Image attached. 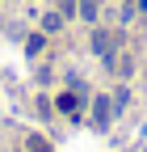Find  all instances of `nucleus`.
Here are the masks:
<instances>
[{
    "instance_id": "7ed1b4c3",
    "label": "nucleus",
    "mask_w": 147,
    "mask_h": 152,
    "mask_svg": "<svg viewBox=\"0 0 147 152\" xmlns=\"http://www.w3.org/2000/svg\"><path fill=\"white\" fill-rule=\"evenodd\" d=\"M80 13L88 17V21H93V17H97V0H80Z\"/></svg>"
},
{
    "instance_id": "f257e3e1",
    "label": "nucleus",
    "mask_w": 147,
    "mask_h": 152,
    "mask_svg": "<svg viewBox=\"0 0 147 152\" xmlns=\"http://www.w3.org/2000/svg\"><path fill=\"white\" fill-rule=\"evenodd\" d=\"M109 47H114V38H109L105 30H97V34H93V51H97V55H105V59H109Z\"/></svg>"
},
{
    "instance_id": "20e7f679",
    "label": "nucleus",
    "mask_w": 147,
    "mask_h": 152,
    "mask_svg": "<svg viewBox=\"0 0 147 152\" xmlns=\"http://www.w3.org/2000/svg\"><path fill=\"white\" fill-rule=\"evenodd\" d=\"M59 110H67V114H71V110H76V97H71V93H63V97H59Z\"/></svg>"
},
{
    "instance_id": "39448f33",
    "label": "nucleus",
    "mask_w": 147,
    "mask_h": 152,
    "mask_svg": "<svg viewBox=\"0 0 147 152\" xmlns=\"http://www.w3.org/2000/svg\"><path fill=\"white\" fill-rule=\"evenodd\" d=\"M30 152H50V148H46V140H38V135H30Z\"/></svg>"
},
{
    "instance_id": "f03ea898",
    "label": "nucleus",
    "mask_w": 147,
    "mask_h": 152,
    "mask_svg": "<svg viewBox=\"0 0 147 152\" xmlns=\"http://www.w3.org/2000/svg\"><path fill=\"white\" fill-rule=\"evenodd\" d=\"M93 123L97 127H109V102L105 97H97V106H93Z\"/></svg>"
}]
</instances>
